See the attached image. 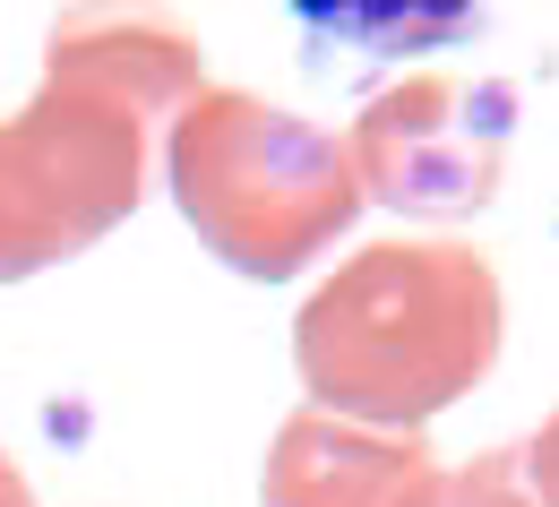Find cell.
Listing matches in <instances>:
<instances>
[{
    "instance_id": "obj_7",
    "label": "cell",
    "mask_w": 559,
    "mask_h": 507,
    "mask_svg": "<svg viewBox=\"0 0 559 507\" xmlns=\"http://www.w3.org/2000/svg\"><path fill=\"white\" fill-rule=\"evenodd\" d=\"M516 473H525L534 507H559V413H551L534 438H516Z\"/></svg>"
},
{
    "instance_id": "obj_3",
    "label": "cell",
    "mask_w": 559,
    "mask_h": 507,
    "mask_svg": "<svg viewBox=\"0 0 559 507\" xmlns=\"http://www.w3.org/2000/svg\"><path fill=\"white\" fill-rule=\"evenodd\" d=\"M173 198L215 258L259 276V285L301 276L361 216L345 138L267 104V95H241V86H199L181 104Z\"/></svg>"
},
{
    "instance_id": "obj_8",
    "label": "cell",
    "mask_w": 559,
    "mask_h": 507,
    "mask_svg": "<svg viewBox=\"0 0 559 507\" xmlns=\"http://www.w3.org/2000/svg\"><path fill=\"white\" fill-rule=\"evenodd\" d=\"M0 507H35V491L17 482V464H9V456H0Z\"/></svg>"
},
{
    "instance_id": "obj_1",
    "label": "cell",
    "mask_w": 559,
    "mask_h": 507,
    "mask_svg": "<svg viewBox=\"0 0 559 507\" xmlns=\"http://www.w3.org/2000/svg\"><path fill=\"white\" fill-rule=\"evenodd\" d=\"M199 95V35L164 17H61L44 86L0 121V285L95 250L146 198L155 121Z\"/></svg>"
},
{
    "instance_id": "obj_5",
    "label": "cell",
    "mask_w": 559,
    "mask_h": 507,
    "mask_svg": "<svg viewBox=\"0 0 559 507\" xmlns=\"http://www.w3.org/2000/svg\"><path fill=\"white\" fill-rule=\"evenodd\" d=\"M430 473L439 464H430L421 431H370V422L301 405L267 447L259 499L267 507H414Z\"/></svg>"
},
{
    "instance_id": "obj_6",
    "label": "cell",
    "mask_w": 559,
    "mask_h": 507,
    "mask_svg": "<svg viewBox=\"0 0 559 507\" xmlns=\"http://www.w3.org/2000/svg\"><path fill=\"white\" fill-rule=\"evenodd\" d=\"M414 507H534V491L516 473V447H490V456L456 464V473H430Z\"/></svg>"
},
{
    "instance_id": "obj_2",
    "label": "cell",
    "mask_w": 559,
    "mask_h": 507,
    "mask_svg": "<svg viewBox=\"0 0 559 507\" xmlns=\"http://www.w3.org/2000/svg\"><path fill=\"white\" fill-rule=\"evenodd\" d=\"M319 413L421 431L499 362V276L474 241H370L293 318Z\"/></svg>"
},
{
    "instance_id": "obj_4",
    "label": "cell",
    "mask_w": 559,
    "mask_h": 507,
    "mask_svg": "<svg viewBox=\"0 0 559 507\" xmlns=\"http://www.w3.org/2000/svg\"><path fill=\"white\" fill-rule=\"evenodd\" d=\"M508 86L490 77H396L345 130L353 190L396 216H483L508 164Z\"/></svg>"
}]
</instances>
